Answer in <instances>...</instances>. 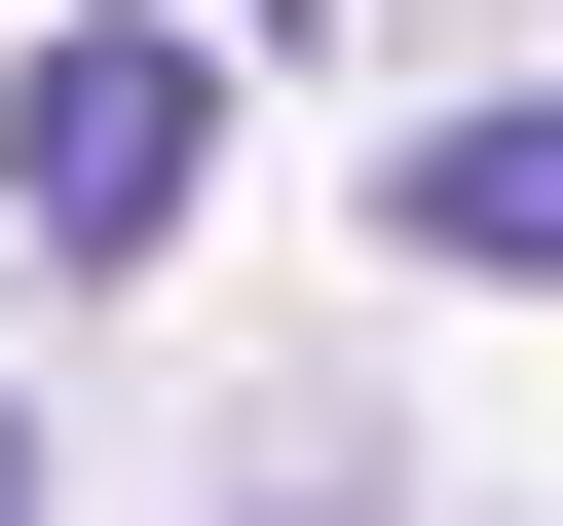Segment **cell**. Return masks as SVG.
<instances>
[{
    "label": "cell",
    "mask_w": 563,
    "mask_h": 526,
    "mask_svg": "<svg viewBox=\"0 0 563 526\" xmlns=\"http://www.w3.org/2000/svg\"><path fill=\"white\" fill-rule=\"evenodd\" d=\"M376 226H413V263H563V113H451V151H413Z\"/></svg>",
    "instance_id": "cell-2"
},
{
    "label": "cell",
    "mask_w": 563,
    "mask_h": 526,
    "mask_svg": "<svg viewBox=\"0 0 563 526\" xmlns=\"http://www.w3.org/2000/svg\"><path fill=\"white\" fill-rule=\"evenodd\" d=\"M0 526H38V451H0Z\"/></svg>",
    "instance_id": "cell-3"
},
{
    "label": "cell",
    "mask_w": 563,
    "mask_h": 526,
    "mask_svg": "<svg viewBox=\"0 0 563 526\" xmlns=\"http://www.w3.org/2000/svg\"><path fill=\"white\" fill-rule=\"evenodd\" d=\"M188 151H225V76H188V39H38V76H0V226H38V263H151V226H188Z\"/></svg>",
    "instance_id": "cell-1"
}]
</instances>
